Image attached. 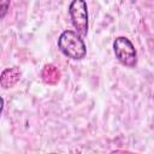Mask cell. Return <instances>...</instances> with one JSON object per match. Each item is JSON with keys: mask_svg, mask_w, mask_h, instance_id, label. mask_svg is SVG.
Segmentation results:
<instances>
[{"mask_svg": "<svg viewBox=\"0 0 154 154\" xmlns=\"http://www.w3.org/2000/svg\"><path fill=\"white\" fill-rule=\"evenodd\" d=\"M58 47L64 55L73 60H81L87 54V47L81 35L72 30H65L58 38Z\"/></svg>", "mask_w": 154, "mask_h": 154, "instance_id": "1", "label": "cell"}, {"mask_svg": "<svg viewBox=\"0 0 154 154\" xmlns=\"http://www.w3.org/2000/svg\"><path fill=\"white\" fill-rule=\"evenodd\" d=\"M113 49L117 59L126 67H135L137 64V53L132 42L125 37L119 36L113 42Z\"/></svg>", "mask_w": 154, "mask_h": 154, "instance_id": "2", "label": "cell"}, {"mask_svg": "<svg viewBox=\"0 0 154 154\" xmlns=\"http://www.w3.org/2000/svg\"><path fill=\"white\" fill-rule=\"evenodd\" d=\"M72 25L81 36L88 34V7L85 0H72L69 6Z\"/></svg>", "mask_w": 154, "mask_h": 154, "instance_id": "3", "label": "cell"}, {"mask_svg": "<svg viewBox=\"0 0 154 154\" xmlns=\"http://www.w3.org/2000/svg\"><path fill=\"white\" fill-rule=\"evenodd\" d=\"M22 72L18 67H10L6 69L1 72L0 76V84L4 89H8L12 88L13 85H16L18 83V81L20 79Z\"/></svg>", "mask_w": 154, "mask_h": 154, "instance_id": "4", "label": "cell"}, {"mask_svg": "<svg viewBox=\"0 0 154 154\" xmlns=\"http://www.w3.org/2000/svg\"><path fill=\"white\" fill-rule=\"evenodd\" d=\"M42 81L48 85H55L60 81V71L53 64H47L41 71Z\"/></svg>", "mask_w": 154, "mask_h": 154, "instance_id": "5", "label": "cell"}, {"mask_svg": "<svg viewBox=\"0 0 154 154\" xmlns=\"http://www.w3.org/2000/svg\"><path fill=\"white\" fill-rule=\"evenodd\" d=\"M10 1L11 0H0V7H1V13H0V17L4 18L6 12H7V8H8V5H10Z\"/></svg>", "mask_w": 154, "mask_h": 154, "instance_id": "6", "label": "cell"}]
</instances>
